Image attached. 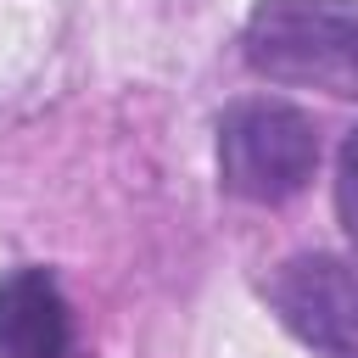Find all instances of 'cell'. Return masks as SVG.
I'll use <instances>...</instances> for the list:
<instances>
[{"label":"cell","instance_id":"cell-1","mask_svg":"<svg viewBox=\"0 0 358 358\" xmlns=\"http://www.w3.org/2000/svg\"><path fill=\"white\" fill-rule=\"evenodd\" d=\"M241 56L268 84L358 101V0H257Z\"/></svg>","mask_w":358,"mask_h":358},{"label":"cell","instance_id":"cell-2","mask_svg":"<svg viewBox=\"0 0 358 358\" xmlns=\"http://www.w3.org/2000/svg\"><path fill=\"white\" fill-rule=\"evenodd\" d=\"M319 168V129L302 106L274 95L229 101L218 117V185L252 207H280L308 190Z\"/></svg>","mask_w":358,"mask_h":358},{"label":"cell","instance_id":"cell-4","mask_svg":"<svg viewBox=\"0 0 358 358\" xmlns=\"http://www.w3.org/2000/svg\"><path fill=\"white\" fill-rule=\"evenodd\" d=\"M0 358H78L73 302L39 263L0 280Z\"/></svg>","mask_w":358,"mask_h":358},{"label":"cell","instance_id":"cell-3","mask_svg":"<svg viewBox=\"0 0 358 358\" xmlns=\"http://www.w3.org/2000/svg\"><path fill=\"white\" fill-rule=\"evenodd\" d=\"M263 296L313 358H358V268L347 257L296 252L263 280Z\"/></svg>","mask_w":358,"mask_h":358},{"label":"cell","instance_id":"cell-5","mask_svg":"<svg viewBox=\"0 0 358 358\" xmlns=\"http://www.w3.org/2000/svg\"><path fill=\"white\" fill-rule=\"evenodd\" d=\"M336 218H341V235L358 246V129L341 140V157H336Z\"/></svg>","mask_w":358,"mask_h":358}]
</instances>
